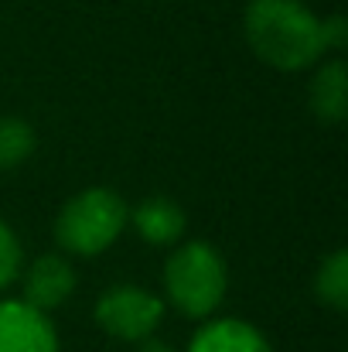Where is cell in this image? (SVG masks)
I'll list each match as a JSON object with an SVG mask.
<instances>
[{"instance_id": "14", "label": "cell", "mask_w": 348, "mask_h": 352, "mask_svg": "<svg viewBox=\"0 0 348 352\" xmlns=\"http://www.w3.org/2000/svg\"><path fill=\"white\" fill-rule=\"evenodd\" d=\"M137 352H174V346H167V342H161V339H154V336H150V339H143V342H140V349Z\"/></svg>"}, {"instance_id": "10", "label": "cell", "mask_w": 348, "mask_h": 352, "mask_svg": "<svg viewBox=\"0 0 348 352\" xmlns=\"http://www.w3.org/2000/svg\"><path fill=\"white\" fill-rule=\"evenodd\" d=\"M314 294L332 311L348 308V250H335L321 260V267L314 274Z\"/></svg>"}, {"instance_id": "11", "label": "cell", "mask_w": 348, "mask_h": 352, "mask_svg": "<svg viewBox=\"0 0 348 352\" xmlns=\"http://www.w3.org/2000/svg\"><path fill=\"white\" fill-rule=\"evenodd\" d=\"M34 144H38V137H34L27 120L0 117V171L21 168L34 154Z\"/></svg>"}, {"instance_id": "13", "label": "cell", "mask_w": 348, "mask_h": 352, "mask_svg": "<svg viewBox=\"0 0 348 352\" xmlns=\"http://www.w3.org/2000/svg\"><path fill=\"white\" fill-rule=\"evenodd\" d=\"M321 45H325V52H342L348 45V21L342 14L321 17Z\"/></svg>"}, {"instance_id": "7", "label": "cell", "mask_w": 348, "mask_h": 352, "mask_svg": "<svg viewBox=\"0 0 348 352\" xmlns=\"http://www.w3.org/2000/svg\"><path fill=\"white\" fill-rule=\"evenodd\" d=\"M130 223L137 236L150 246H178L181 236H185V226H188V216L185 209L167 199V195H147L133 212H130Z\"/></svg>"}, {"instance_id": "3", "label": "cell", "mask_w": 348, "mask_h": 352, "mask_svg": "<svg viewBox=\"0 0 348 352\" xmlns=\"http://www.w3.org/2000/svg\"><path fill=\"white\" fill-rule=\"evenodd\" d=\"M130 223V209L123 195L113 188L93 185L76 192L58 219H55V243L72 256H100L123 236Z\"/></svg>"}, {"instance_id": "4", "label": "cell", "mask_w": 348, "mask_h": 352, "mask_svg": "<svg viewBox=\"0 0 348 352\" xmlns=\"http://www.w3.org/2000/svg\"><path fill=\"white\" fill-rule=\"evenodd\" d=\"M96 325L119 342H143L164 322V301L137 284H113L96 301Z\"/></svg>"}, {"instance_id": "6", "label": "cell", "mask_w": 348, "mask_h": 352, "mask_svg": "<svg viewBox=\"0 0 348 352\" xmlns=\"http://www.w3.org/2000/svg\"><path fill=\"white\" fill-rule=\"evenodd\" d=\"M21 280H24V298L31 308L38 311H55L62 308L72 291H76V267L69 263L65 253H41L27 270H21Z\"/></svg>"}, {"instance_id": "2", "label": "cell", "mask_w": 348, "mask_h": 352, "mask_svg": "<svg viewBox=\"0 0 348 352\" xmlns=\"http://www.w3.org/2000/svg\"><path fill=\"white\" fill-rule=\"evenodd\" d=\"M229 291V267L222 253L205 239L178 243L164 263V294L167 305L195 322L212 318Z\"/></svg>"}, {"instance_id": "9", "label": "cell", "mask_w": 348, "mask_h": 352, "mask_svg": "<svg viewBox=\"0 0 348 352\" xmlns=\"http://www.w3.org/2000/svg\"><path fill=\"white\" fill-rule=\"evenodd\" d=\"M308 100H311V113L321 123H342L348 117V69L342 58H332L314 72L308 86Z\"/></svg>"}, {"instance_id": "1", "label": "cell", "mask_w": 348, "mask_h": 352, "mask_svg": "<svg viewBox=\"0 0 348 352\" xmlns=\"http://www.w3.org/2000/svg\"><path fill=\"white\" fill-rule=\"evenodd\" d=\"M242 34L253 55L277 72H304L321 55V17L304 0H249Z\"/></svg>"}, {"instance_id": "12", "label": "cell", "mask_w": 348, "mask_h": 352, "mask_svg": "<svg viewBox=\"0 0 348 352\" xmlns=\"http://www.w3.org/2000/svg\"><path fill=\"white\" fill-rule=\"evenodd\" d=\"M24 270V250H21V236L14 233V226L7 219H0V291H7L10 284L21 280Z\"/></svg>"}, {"instance_id": "5", "label": "cell", "mask_w": 348, "mask_h": 352, "mask_svg": "<svg viewBox=\"0 0 348 352\" xmlns=\"http://www.w3.org/2000/svg\"><path fill=\"white\" fill-rule=\"evenodd\" d=\"M0 352H58L51 318L21 298L0 301Z\"/></svg>"}, {"instance_id": "8", "label": "cell", "mask_w": 348, "mask_h": 352, "mask_svg": "<svg viewBox=\"0 0 348 352\" xmlns=\"http://www.w3.org/2000/svg\"><path fill=\"white\" fill-rule=\"evenodd\" d=\"M188 352H273L266 336L242 318H205L192 336Z\"/></svg>"}]
</instances>
